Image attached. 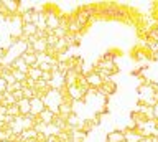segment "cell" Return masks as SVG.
Wrapping results in <instances>:
<instances>
[{"label":"cell","mask_w":158,"mask_h":142,"mask_svg":"<svg viewBox=\"0 0 158 142\" xmlns=\"http://www.w3.org/2000/svg\"><path fill=\"white\" fill-rule=\"evenodd\" d=\"M109 142H125V134L112 132V134H109Z\"/></svg>","instance_id":"obj_2"},{"label":"cell","mask_w":158,"mask_h":142,"mask_svg":"<svg viewBox=\"0 0 158 142\" xmlns=\"http://www.w3.org/2000/svg\"><path fill=\"white\" fill-rule=\"evenodd\" d=\"M86 81L89 83V84H92V86H101L102 84V78L99 73H92V75H89L86 78Z\"/></svg>","instance_id":"obj_1"},{"label":"cell","mask_w":158,"mask_h":142,"mask_svg":"<svg viewBox=\"0 0 158 142\" xmlns=\"http://www.w3.org/2000/svg\"><path fill=\"white\" fill-rule=\"evenodd\" d=\"M153 112H155V117L158 119V102H156L155 106H153Z\"/></svg>","instance_id":"obj_3"}]
</instances>
